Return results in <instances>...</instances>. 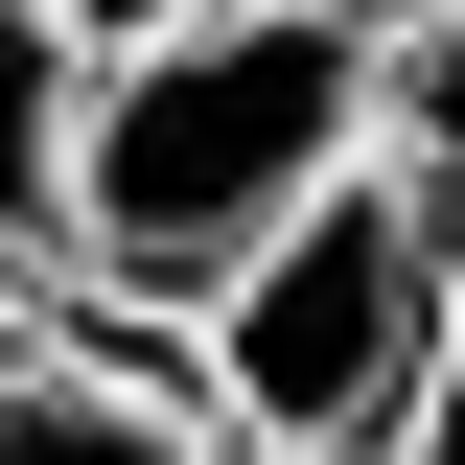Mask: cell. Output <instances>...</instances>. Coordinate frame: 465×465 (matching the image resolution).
Listing matches in <instances>:
<instances>
[{
  "instance_id": "cell-1",
  "label": "cell",
  "mask_w": 465,
  "mask_h": 465,
  "mask_svg": "<svg viewBox=\"0 0 465 465\" xmlns=\"http://www.w3.org/2000/svg\"><path fill=\"white\" fill-rule=\"evenodd\" d=\"M349 163H372V0H210V24H163V47L94 70V116H70V256L47 280L94 326H186Z\"/></svg>"
},
{
  "instance_id": "cell-2",
  "label": "cell",
  "mask_w": 465,
  "mask_h": 465,
  "mask_svg": "<svg viewBox=\"0 0 465 465\" xmlns=\"http://www.w3.org/2000/svg\"><path fill=\"white\" fill-rule=\"evenodd\" d=\"M442 326H465V232L419 210L396 163H349V186H302V210L186 302V419L256 442V465H396Z\"/></svg>"
},
{
  "instance_id": "cell-3",
  "label": "cell",
  "mask_w": 465,
  "mask_h": 465,
  "mask_svg": "<svg viewBox=\"0 0 465 465\" xmlns=\"http://www.w3.org/2000/svg\"><path fill=\"white\" fill-rule=\"evenodd\" d=\"M0 465H210V419H186V349L70 302V326L0 372Z\"/></svg>"
},
{
  "instance_id": "cell-4",
  "label": "cell",
  "mask_w": 465,
  "mask_h": 465,
  "mask_svg": "<svg viewBox=\"0 0 465 465\" xmlns=\"http://www.w3.org/2000/svg\"><path fill=\"white\" fill-rule=\"evenodd\" d=\"M70 116H94L70 0H0V256H24V280L70 256ZM47 302H70V280H47Z\"/></svg>"
},
{
  "instance_id": "cell-5",
  "label": "cell",
  "mask_w": 465,
  "mask_h": 465,
  "mask_svg": "<svg viewBox=\"0 0 465 465\" xmlns=\"http://www.w3.org/2000/svg\"><path fill=\"white\" fill-rule=\"evenodd\" d=\"M372 163L465 232V0H372Z\"/></svg>"
},
{
  "instance_id": "cell-6",
  "label": "cell",
  "mask_w": 465,
  "mask_h": 465,
  "mask_svg": "<svg viewBox=\"0 0 465 465\" xmlns=\"http://www.w3.org/2000/svg\"><path fill=\"white\" fill-rule=\"evenodd\" d=\"M396 465H465V326L419 349V419H396Z\"/></svg>"
},
{
  "instance_id": "cell-7",
  "label": "cell",
  "mask_w": 465,
  "mask_h": 465,
  "mask_svg": "<svg viewBox=\"0 0 465 465\" xmlns=\"http://www.w3.org/2000/svg\"><path fill=\"white\" fill-rule=\"evenodd\" d=\"M163 24H210V0H70V47H94V70H116V47H163Z\"/></svg>"
},
{
  "instance_id": "cell-8",
  "label": "cell",
  "mask_w": 465,
  "mask_h": 465,
  "mask_svg": "<svg viewBox=\"0 0 465 465\" xmlns=\"http://www.w3.org/2000/svg\"><path fill=\"white\" fill-rule=\"evenodd\" d=\"M47 326H70V302H47V280H24V256H0V372H24V349H47Z\"/></svg>"
},
{
  "instance_id": "cell-9",
  "label": "cell",
  "mask_w": 465,
  "mask_h": 465,
  "mask_svg": "<svg viewBox=\"0 0 465 465\" xmlns=\"http://www.w3.org/2000/svg\"><path fill=\"white\" fill-rule=\"evenodd\" d=\"M210 465H256V442H210Z\"/></svg>"
}]
</instances>
